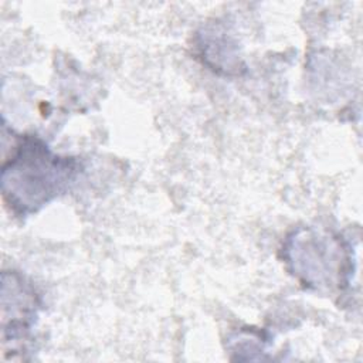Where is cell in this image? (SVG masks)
<instances>
[{
	"mask_svg": "<svg viewBox=\"0 0 363 363\" xmlns=\"http://www.w3.org/2000/svg\"><path fill=\"white\" fill-rule=\"evenodd\" d=\"M58 157L51 156L43 146L28 145L20 150L17 157L10 163V182L4 184H16L24 182L26 197L24 206L37 207L48 201L67 183L71 169Z\"/></svg>",
	"mask_w": 363,
	"mask_h": 363,
	"instance_id": "cell-1",
	"label": "cell"
}]
</instances>
